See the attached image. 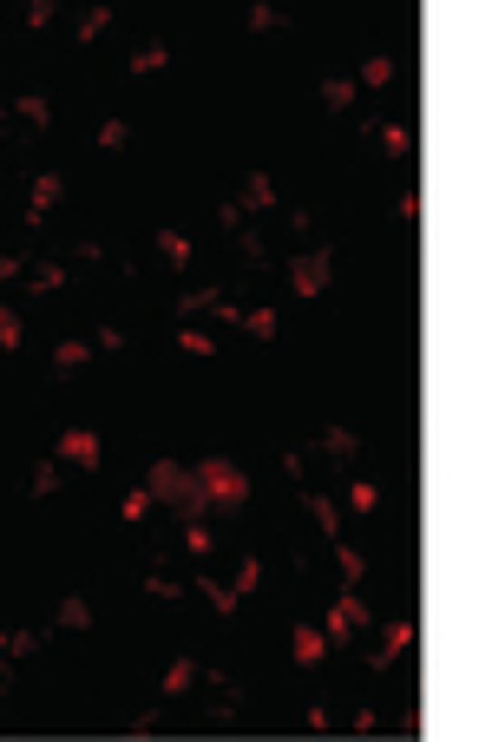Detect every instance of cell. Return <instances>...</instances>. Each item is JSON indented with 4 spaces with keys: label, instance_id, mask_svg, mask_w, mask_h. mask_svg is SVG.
Masks as SVG:
<instances>
[{
    "label": "cell",
    "instance_id": "obj_17",
    "mask_svg": "<svg viewBox=\"0 0 492 742\" xmlns=\"http://www.w3.org/2000/svg\"><path fill=\"white\" fill-rule=\"evenodd\" d=\"M131 73H139V79H151V73H164V66H171V53H164V40H145L139 53H131V60H125Z\"/></svg>",
    "mask_w": 492,
    "mask_h": 742
},
{
    "label": "cell",
    "instance_id": "obj_28",
    "mask_svg": "<svg viewBox=\"0 0 492 742\" xmlns=\"http://www.w3.org/2000/svg\"><path fill=\"white\" fill-rule=\"evenodd\" d=\"M145 591H151V598H178V591H190V585H184V579H171V571H164V559H158V565H151V579H145Z\"/></svg>",
    "mask_w": 492,
    "mask_h": 742
},
{
    "label": "cell",
    "instance_id": "obj_7",
    "mask_svg": "<svg viewBox=\"0 0 492 742\" xmlns=\"http://www.w3.org/2000/svg\"><path fill=\"white\" fill-rule=\"evenodd\" d=\"M53 460H66V466H86V474H99V434L92 427H66L60 434V447H53Z\"/></svg>",
    "mask_w": 492,
    "mask_h": 742
},
{
    "label": "cell",
    "instance_id": "obj_3",
    "mask_svg": "<svg viewBox=\"0 0 492 742\" xmlns=\"http://www.w3.org/2000/svg\"><path fill=\"white\" fill-rule=\"evenodd\" d=\"M309 454H315V474L348 480V474H354V460H362V441H354V427H315Z\"/></svg>",
    "mask_w": 492,
    "mask_h": 742
},
{
    "label": "cell",
    "instance_id": "obj_5",
    "mask_svg": "<svg viewBox=\"0 0 492 742\" xmlns=\"http://www.w3.org/2000/svg\"><path fill=\"white\" fill-rule=\"evenodd\" d=\"M328 277H335V250H328V243H315V250H303V257L289 263L295 296H322V289H328Z\"/></svg>",
    "mask_w": 492,
    "mask_h": 742
},
{
    "label": "cell",
    "instance_id": "obj_36",
    "mask_svg": "<svg viewBox=\"0 0 492 742\" xmlns=\"http://www.w3.org/2000/svg\"><path fill=\"white\" fill-rule=\"evenodd\" d=\"M210 302H217V289H184L178 296V316H198V309H210Z\"/></svg>",
    "mask_w": 492,
    "mask_h": 742
},
{
    "label": "cell",
    "instance_id": "obj_40",
    "mask_svg": "<svg viewBox=\"0 0 492 742\" xmlns=\"http://www.w3.org/2000/svg\"><path fill=\"white\" fill-rule=\"evenodd\" d=\"M53 14H60L53 0H26V26H53Z\"/></svg>",
    "mask_w": 492,
    "mask_h": 742
},
{
    "label": "cell",
    "instance_id": "obj_27",
    "mask_svg": "<svg viewBox=\"0 0 492 742\" xmlns=\"http://www.w3.org/2000/svg\"><path fill=\"white\" fill-rule=\"evenodd\" d=\"M158 250H164V263L184 269V263H190V237H184V230H158Z\"/></svg>",
    "mask_w": 492,
    "mask_h": 742
},
{
    "label": "cell",
    "instance_id": "obj_21",
    "mask_svg": "<svg viewBox=\"0 0 492 742\" xmlns=\"http://www.w3.org/2000/svg\"><path fill=\"white\" fill-rule=\"evenodd\" d=\"M354 99H362V86H354V79H322V105H328V112H348Z\"/></svg>",
    "mask_w": 492,
    "mask_h": 742
},
{
    "label": "cell",
    "instance_id": "obj_9",
    "mask_svg": "<svg viewBox=\"0 0 492 742\" xmlns=\"http://www.w3.org/2000/svg\"><path fill=\"white\" fill-rule=\"evenodd\" d=\"M236 210H243V217L276 210V178H269V171H250V178H243V190H236Z\"/></svg>",
    "mask_w": 492,
    "mask_h": 742
},
{
    "label": "cell",
    "instance_id": "obj_10",
    "mask_svg": "<svg viewBox=\"0 0 492 742\" xmlns=\"http://www.w3.org/2000/svg\"><path fill=\"white\" fill-rule=\"evenodd\" d=\"M407 644H414V624H407V618H394L388 630H381V644H374V657H368V670H388Z\"/></svg>",
    "mask_w": 492,
    "mask_h": 742
},
{
    "label": "cell",
    "instance_id": "obj_25",
    "mask_svg": "<svg viewBox=\"0 0 492 742\" xmlns=\"http://www.w3.org/2000/svg\"><path fill=\"white\" fill-rule=\"evenodd\" d=\"M263 257H269V250H263V237H256L250 224H243V230H236V263H243V269H256Z\"/></svg>",
    "mask_w": 492,
    "mask_h": 742
},
{
    "label": "cell",
    "instance_id": "obj_43",
    "mask_svg": "<svg viewBox=\"0 0 492 742\" xmlns=\"http://www.w3.org/2000/svg\"><path fill=\"white\" fill-rule=\"evenodd\" d=\"M20 269H26V263H20L14 250H0V283H14V277H20Z\"/></svg>",
    "mask_w": 492,
    "mask_h": 742
},
{
    "label": "cell",
    "instance_id": "obj_1",
    "mask_svg": "<svg viewBox=\"0 0 492 742\" xmlns=\"http://www.w3.org/2000/svg\"><path fill=\"white\" fill-rule=\"evenodd\" d=\"M145 493L158 506H171L178 519H204L210 506H204V493H198V474H190L184 460H151L145 466Z\"/></svg>",
    "mask_w": 492,
    "mask_h": 742
},
{
    "label": "cell",
    "instance_id": "obj_4",
    "mask_svg": "<svg viewBox=\"0 0 492 742\" xmlns=\"http://www.w3.org/2000/svg\"><path fill=\"white\" fill-rule=\"evenodd\" d=\"M53 125V99L46 93H20L14 105H0V132H14V139H40Z\"/></svg>",
    "mask_w": 492,
    "mask_h": 742
},
{
    "label": "cell",
    "instance_id": "obj_38",
    "mask_svg": "<svg viewBox=\"0 0 492 742\" xmlns=\"http://www.w3.org/2000/svg\"><path fill=\"white\" fill-rule=\"evenodd\" d=\"M178 348H184V355H217V342L204 336V328H184V336H178Z\"/></svg>",
    "mask_w": 492,
    "mask_h": 742
},
{
    "label": "cell",
    "instance_id": "obj_39",
    "mask_svg": "<svg viewBox=\"0 0 492 742\" xmlns=\"http://www.w3.org/2000/svg\"><path fill=\"white\" fill-rule=\"evenodd\" d=\"M217 224H224V230H230V237H236V230H243V224H250V217H243V210H236V198H230V204H217Z\"/></svg>",
    "mask_w": 492,
    "mask_h": 742
},
{
    "label": "cell",
    "instance_id": "obj_42",
    "mask_svg": "<svg viewBox=\"0 0 492 742\" xmlns=\"http://www.w3.org/2000/svg\"><path fill=\"white\" fill-rule=\"evenodd\" d=\"M92 348H105V355H119V348H125V328H99V336H92Z\"/></svg>",
    "mask_w": 492,
    "mask_h": 742
},
{
    "label": "cell",
    "instance_id": "obj_35",
    "mask_svg": "<svg viewBox=\"0 0 492 742\" xmlns=\"http://www.w3.org/2000/svg\"><path fill=\"white\" fill-rule=\"evenodd\" d=\"M119 513H125V526H139V519L151 513V493H145V486H139V493H125V506H119Z\"/></svg>",
    "mask_w": 492,
    "mask_h": 742
},
{
    "label": "cell",
    "instance_id": "obj_24",
    "mask_svg": "<svg viewBox=\"0 0 492 742\" xmlns=\"http://www.w3.org/2000/svg\"><path fill=\"white\" fill-rule=\"evenodd\" d=\"M230 591H236V598H250V591H263V559H256V552H250V559L236 565V579H230Z\"/></svg>",
    "mask_w": 492,
    "mask_h": 742
},
{
    "label": "cell",
    "instance_id": "obj_18",
    "mask_svg": "<svg viewBox=\"0 0 492 742\" xmlns=\"http://www.w3.org/2000/svg\"><path fill=\"white\" fill-rule=\"evenodd\" d=\"M190 585H198V591L210 598V611H217V618H236V604H243V598H236L230 585H217V579H210V571H204V579H190Z\"/></svg>",
    "mask_w": 492,
    "mask_h": 742
},
{
    "label": "cell",
    "instance_id": "obj_11",
    "mask_svg": "<svg viewBox=\"0 0 492 742\" xmlns=\"http://www.w3.org/2000/svg\"><path fill=\"white\" fill-rule=\"evenodd\" d=\"M289 657H295V664H322V657H328V638H322L315 624H295V630H289Z\"/></svg>",
    "mask_w": 492,
    "mask_h": 742
},
{
    "label": "cell",
    "instance_id": "obj_16",
    "mask_svg": "<svg viewBox=\"0 0 492 742\" xmlns=\"http://www.w3.org/2000/svg\"><path fill=\"white\" fill-rule=\"evenodd\" d=\"M92 355H99L92 342H60V348H53V368H60V381H66V375H79V368H86Z\"/></svg>",
    "mask_w": 492,
    "mask_h": 742
},
{
    "label": "cell",
    "instance_id": "obj_14",
    "mask_svg": "<svg viewBox=\"0 0 492 742\" xmlns=\"http://www.w3.org/2000/svg\"><path fill=\"white\" fill-rule=\"evenodd\" d=\"M303 506H309V519H315V526H322L328 539H335V532H342V513H335V500H328V493H322V486H303Z\"/></svg>",
    "mask_w": 492,
    "mask_h": 742
},
{
    "label": "cell",
    "instance_id": "obj_33",
    "mask_svg": "<svg viewBox=\"0 0 492 742\" xmlns=\"http://www.w3.org/2000/svg\"><path fill=\"white\" fill-rule=\"evenodd\" d=\"M125 139H131V119H105V125H99V145H105V151H119Z\"/></svg>",
    "mask_w": 492,
    "mask_h": 742
},
{
    "label": "cell",
    "instance_id": "obj_41",
    "mask_svg": "<svg viewBox=\"0 0 492 742\" xmlns=\"http://www.w3.org/2000/svg\"><path fill=\"white\" fill-rule=\"evenodd\" d=\"M283 217H289V230H295V237H309V224H315V210H309V204H289Z\"/></svg>",
    "mask_w": 492,
    "mask_h": 742
},
{
    "label": "cell",
    "instance_id": "obj_45",
    "mask_svg": "<svg viewBox=\"0 0 492 742\" xmlns=\"http://www.w3.org/2000/svg\"><path fill=\"white\" fill-rule=\"evenodd\" d=\"M0 657H7V630H0Z\"/></svg>",
    "mask_w": 492,
    "mask_h": 742
},
{
    "label": "cell",
    "instance_id": "obj_23",
    "mask_svg": "<svg viewBox=\"0 0 492 742\" xmlns=\"http://www.w3.org/2000/svg\"><path fill=\"white\" fill-rule=\"evenodd\" d=\"M374 139H381V151H388V158H407V151H414V132H407V125H374Z\"/></svg>",
    "mask_w": 492,
    "mask_h": 742
},
{
    "label": "cell",
    "instance_id": "obj_32",
    "mask_svg": "<svg viewBox=\"0 0 492 742\" xmlns=\"http://www.w3.org/2000/svg\"><path fill=\"white\" fill-rule=\"evenodd\" d=\"M394 79V60L388 53H374V60H362V86H388Z\"/></svg>",
    "mask_w": 492,
    "mask_h": 742
},
{
    "label": "cell",
    "instance_id": "obj_20",
    "mask_svg": "<svg viewBox=\"0 0 492 742\" xmlns=\"http://www.w3.org/2000/svg\"><path fill=\"white\" fill-rule=\"evenodd\" d=\"M60 486H66V480H60V460L46 454V460L34 466V480H26V493H34V500H53V493H60Z\"/></svg>",
    "mask_w": 492,
    "mask_h": 742
},
{
    "label": "cell",
    "instance_id": "obj_37",
    "mask_svg": "<svg viewBox=\"0 0 492 742\" xmlns=\"http://www.w3.org/2000/svg\"><path fill=\"white\" fill-rule=\"evenodd\" d=\"M40 650V630H7V657H34Z\"/></svg>",
    "mask_w": 492,
    "mask_h": 742
},
{
    "label": "cell",
    "instance_id": "obj_19",
    "mask_svg": "<svg viewBox=\"0 0 492 742\" xmlns=\"http://www.w3.org/2000/svg\"><path fill=\"white\" fill-rule=\"evenodd\" d=\"M276 328H283V316L269 309V302H263V309H243V336H256V342H276Z\"/></svg>",
    "mask_w": 492,
    "mask_h": 742
},
{
    "label": "cell",
    "instance_id": "obj_13",
    "mask_svg": "<svg viewBox=\"0 0 492 742\" xmlns=\"http://www.w3.org/2000/svg\"><path fill=\"white\" fill-rule=\"evenodd\" d=\"M53 624H60V630H92V604L79 591H66L60 604H53Z\"/></svg>",
    "mask_w": 492,
    "mask_h": 742
},
{
    "label": "cell",
    "instance_id": "obj_15",
    "mask_svg": "<svg viewBox=\"0 0 492 742\" xmlns=\"http://www.w3.org/2000/svg\"><path fill=\"white\" fill-rule=\"evenodd\" d=\"M66 277H72V269H66L60 257H40V263H26V283H34L40 296H53V289H60Z\"/></svg>",
    "mask_w": 492,
    "mask_h": 742
},
{
    "label": "cell",
    "instance_id": "obj_22",
    "mask_svg": "<svg viewBox=\"0 0 492 742\" xmlns=\"http://www.w3.org/2000/svg\"><path fill=\"white\" fill-rule=\"evenodd\" d=\"M184 552H190V559H210V552H217V532L204 526V519H184Z\"/></svg>",
    "mask_w": 492,
    "mask_h": 742
},
{
    "label": "cell",
    "instance_id": "obj_44",
    "mask_svg": "<svg viewBox=\"0 0 492 742\" xmlns=\"http://www.w3.org/2000/svg\"><path fill=\"white\" fill-rule=\"evenodd\" d=\"M14 697V657H0V703Z\"/></svg>",
    "mask_w": 492,
    "mask_h": 742
},
{
    "label": "cell",
    "instance_id": "obj_12",
    "mask_svg": "<svg viewBox=\"0 0 492 742\" xmlns=\"http://www.w3.org/2000/svg\"><path fill=\"white\" fill-rule=\"evenodd\" d=\"M198 683H204V664H198V657H178V664L164 670V697H190Z\"/></svg>",
    "mask_w": 492,
    "mask_h": 742
},
{
    "label": "cell",
    "instance_id": "obj_8",
    "mask_svg": "<svg viewBox=\"0 0 492 742\" xmlns=\"http://www.w3.org/2000/svg\"><path fill=\"white\" fill-rule=\"evenodd\" d=\"M60 198H66V178H60V171H34V198H26V217H20V224H26V230H40V224H46V210L60 204Z\"/></svg>",
    "mask_w": 492,
    "mask_h": 742
},
{
    "label": "cell",
    "instance_id": "obj_29",
    "mask_svg": "<svg viewBox=\"0 0 492 742\" xmlns=\"http://www.w3.org/2000/svg\"><path fill=\"white\" fill-rule=\"evenodd\" d=\"M105 26H112V7H86V14H79V26H72V34H79V40H99Z\"/></svg>",
    "mask_w": 492,
    "mask_h": 742
},
{
    "label": "cell",
    "instance_id": "obj_26",
    "mask_svg": "<svg viewBox=\"0 0 492 742\" xmlns=\"http://www.w3.org/2000/svg\"><path fill=\"white\" fill-rule=\"evenodd\" d=\"M243 20H250V34H276V26H289V14H283V7H263V0H256Z\"/></svg>",
    "mask_w": 492,
    "mask_h": 742
},
{
    "label": "cell",
    "instance_id": "obj_6",
    "mask_svg": "<svg viewBox=\"0 0 492 742\" xmlns=\"http://www.w3.org/2000/svg\"><path fill=\"white\" fill-rule=\"evenodd\" d=\"M362 630H368V604L354 598V591H342L335 611H328V624H322V638H328V644H354Z\"/></svg>",
    "mask_w": 492,
    "mask_h": 742
},
{
    "label": "cell",
    "instance_id": "obj_2",
    "mask_svg": "<svg viewBox=\"0 0 492 742\" xmlns=\"http://www.w3.org/2000/svg\"><path fill=\"white\" fill-rule=\"evenodd\" d=\"M190 474H198V493H204V506L210 513H236V506H250V474H243L236 460H198L190 466Z\"/></svg>",
    "mask_w": 492,
    "mask_h": 742
},
{
    "label": "cell",
    "instance_id": "obj_34",
    "mask_svg": "<svg viewBox=\"0 0 492 742\" xmlns=\"http://www.w3.org/2000/svg\"><path fill=\"white\" fill-rule=\"evenodd\" d=\"M20 336H26V328H20V316L7 309V302H0V348H20Z\"/></svg>",
    "mask_w": 492,
    "mask_h": 742
},
{
    "label": "cell",
    "instance_id": "obj_31",
    "mask_svg": "<svg viewBox=\"0 0 492 742\" xmlns=\"http://www.w3.org/2000/svg\"><path fill=\"white\" fill-rule=\"evenodd\" d=\"M348 506H354V513H374V506H381V486H374V480H348Z\"/></svg>",
    "mask_w": 492,
    "mask_h": 742
},
{
    "label": "cell",
    "instance_id": "obj_30",
    "mask_svg": "<svg viewBox=\"0 0 492 742\" xmlns=\"http://www.w3.org/2000/svg\"><path fill=\"white\" fill-rule=\"evenodd\" d=\"M335 565H342V579H348V585H362V579H368V559L354 552V545H335Z\"/></svg>",
    "mask_w": 492,
    "mask_h": 742
}]
</instances>
